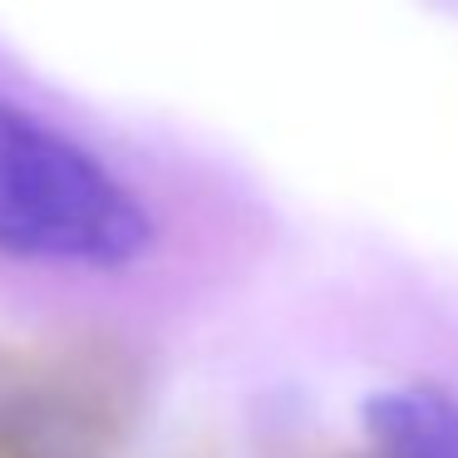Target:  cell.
I'll list each match as a JSON object with an SVG mask.
<instances>
[{
	"label": "cell",
	"mask_w": 458,
	"mask_h": 458,
	"mask_svg": "<svg viewBox=\"0 0 458 458\" xmlns=\"http://www.w3.org/2000/svg\"><path fill=\"white\" fill-rule=\"evenodd\" d=\"M153 212L99 153L0 99V257L123 271L153 247Z\"/></svg>",
	"instance_id": "6da1fadb"
},
{
	"label": "cell",
	"mask_w": 458,
	"mask_h": 458,
	"mask_svg": "<svg viewBox=\"0 0 458 458\" xmlns=\"http://www.w3.org/2000/svg\"><path fill=\"white\" fill-rule=\"evenodd\" d=\"M379 458H458V394L444 385H389L365 399Z\"/></svg>",
	"instance_id": "7a4b0ae2"
},
{
	"label": "cell",
	"mask_w": 458,
	"mask_h": 458,
	"mask_svg": "<svg viewBox=\"0 0 458 458\" xmlns=\"http://www.w3.org/2000/svg\"><path fill=\"white\" fill-rule=\"evenodd\" d=\"M0 458H40L30 428V355L0 345Z\"/></svg>",
	"instance_id": "3957f363"
}]
</instances>
